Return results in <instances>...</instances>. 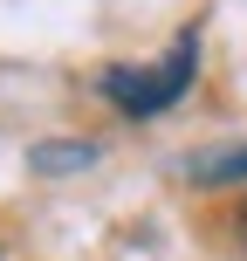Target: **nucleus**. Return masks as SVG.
I'll use <instances>...</instances> for the list:
<instances>
[{
  "instance_id": "obj_1",
  "label": "nucleus",
  "mask_w": 247,
  "mask_h": 261,
  "mask_svg": "<svg viewBox=\"0 0 247 261\" xmlns=\"http://www.w3.org/2000/svg\"><path fill=\"white\" fill-rule=\"evenodd\" d=\"M193 83H199V28H179V41L158 62H110L96 76V96L144 124V117H165L172 103H185Z\"/></svg>"
},
{
  "instance_id": "obj_3",
  "label": "nucleus",
  "mask_w": 247,
  "mask_h": 261,
  "mask_svg": "<svg viewBox=\"0 0 247 261\" xmlns=\"http://www.w3.org/2000/svg\"><path fill=\"white\" fill-rule=\"evenodd\" d=\"M96 158H103V151H96L90 138H76V144H35V151H28V165H35L41 179H55V172H90Z\"/></svg>"
},
{
  "instance_id": "obj_2",
  "label": "nucleus",
  "mask_w": 247,
  "mask_h": 261,
  "mask_svg": "<svg viewBox=\"0 0 247 261\" xmlns=\"http://www.w3.org/2000/svg\"><path fill=\"white\" fill-rule=\"evenodd\" d=\"M179 179L199 186V193H240V186H247V138H240V144H213V151L179 158Z\"/></svg>"
}]
</instances>
